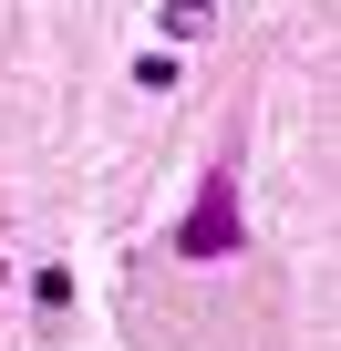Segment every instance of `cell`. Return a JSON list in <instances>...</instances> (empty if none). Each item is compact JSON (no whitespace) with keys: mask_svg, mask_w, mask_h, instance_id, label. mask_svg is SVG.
Returning a JSON list of instances; mask_svg holds the SVG:
<instances>
[{"mask_svg":"<svg viewBox=\"0 0 341 351\" xmlns=\"http://www.w3.org/2000/svg\"><path fill=\"white\" fill-rule=\"evenodd\" d=\"M32 300L42 310H73V269H32Z\"/></svg>","mask_w":341,"mask_h":351,"instance_id":"cell-3","label":"cell"},{"mask_svg":"<svg viewBox=\"0 0 341 351\" xmlns=\"http://www.w3.org/2000/svg\"><path fill=\"white\" fill-rule=\"evenodd\" d=\"M238 248V165H217L197 186V217L176 228V258H228Z\"/></svg>","mask_w":341,"mask_h":351,"instance_id":"cell-1","label":"cell"},{"mask_svg":"<svg viewBox=\"0 0 341 351\" xmlns=\"http://www.w3.org/2000/svg\"><path fill=\"white\" fill-rule=\"evenodd\" d=\"M207 21H217V0H165V32H176V42H197Z\"/></svg>","mask_w":341,"mask_h":351,"instance_id":"cell-2","label":"cell"}]
</instances>
